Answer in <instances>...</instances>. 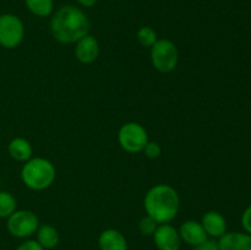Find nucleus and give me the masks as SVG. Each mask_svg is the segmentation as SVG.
Instances as JSON below:
<instances>
[{
	"instance_id": "1a4fd4ad",
	"label": "nucleus",
	"mask_w": 251,
	"mask_h": 250,
	"mask_svg": "<svg viewBox=\"0 0 251 250\" xmlns=\"http://www.w3.org/2000/svg\"><path fill=\"white\" fill-rule=\"evenodd\" d=\"M75 44V56L81 64H92L100 55V43L92 34H86Z\"/></svg>"
},
{
	"instance_id": "6ab92c4d",
	"label": "nucleus",
	"mask_w": 251,
	"mask_h": 250,
	"mask_svg": "<svg viewBox=\"0 0 251 250\" xmlns=\"http://www.w3.org/2000/svg\"><path fill=\"white\" fill-rule=\"evenodd\" d=\"M157 227H158V223H157L153 218L150 217V216L147 215L145 216V217H142L139 222L140 233H141L142 235H147V237L153 235V233L156 232Z\"/></svg>"
},
{
	"instance_id": "f3484780",
	"label": "nucleus",
	"mask_w": 251,
	"mask_h": 250,
	"mask_svg": "<svg viewBox=\"0 0 251 250\" xmlns=\"http://www.w3.org/2000/svg\"><path fill=\"white\" fill-rule=\"evenodd\" d=\"M17 210V201L9 191L0 190V218H7Z\"/></svg>"
},
{
	"instance_id": "9b49d317",
	"label": "nucleus",
	"mask_w": 251,
	"mask_h": 250,
	"mask_svg": "<svg viewBox=\"0 0 251 250\" xmlns=\"http://www.w3.org/2000/svg\"><path fill=\"white\" fill-rule=\"evenodd\" d=\"M217 243L220 250H251V235L247 232H226Z\"/></svg>"
},
{
	"instance_id": "7ed1b4c3",
	"label": "nucleus",
	"mask_w": 251,
	"mask_h": 250,
	"mask_svg": "<svg viewBox=\"0 0 251 250\" xmlns=\"http://www.w3.org/2000/svg\"><path fill=\"white\" fill-rule=\"evenodd\" d=\"M56 178V169L49 159L32 157L21 169V179L25 185L34 191L48 189Z\"/></svg>"
},
{
	"instance_id": "20e7f679",
	"label": "nucleus",
	"mask_w": 251,
	"mask_h": 250,
	"mask_svg": "<svg viewBox=\"0 0 251 250\" xmlns=\"http://www.w3.org/2000/svg\"><path fill=\"white\" fill-rule=\"evenodd\" d=\"M179 51L169 39H158L151 47V63L159 73H172L178 65Z\"/></svg>"
},
{
	"instance_id": "6e6552de",
	"label": "nucleus",
	"mask_w": 251,
	"mask_h": 250,
	"mask_svg": "<svg viewBox=\"0 0 251 250\" xmlns=\"http://www.w3.org/2000/svg\"><path fill=\"white\" fill-rule=\"evenodd\" d=\"M152 238L158 250H180L181 243H183L178 229L169 223L158 225Z\"/></svg>"
},
{
	"instance_id": "0eeeda50",
	"label": "nucleus",
	"mask_w": 251,
	"mask_h": 250,
	"mask_svg": "<svg viewBox=\"0 0 251 250\" xmlns=\"http://www.w3.org/2000/svg\"><path fill=\"white\" fill-rule=\"evenodd\" d=\"M25 37V26L19 16L14 14L0 15V46L14 49L21 44Z\"/></svg>"
},
{
	"instance_id": "423d86ee",
	"label": "nucleus",
	"mask_w": 251,
	"mask_h": 250,
	"mask_svg": "<svg viewBox=\"0 0 251 250\" xmlns=\"http://www.w3.org/2000/svg\"><path fill=\"white\" fill-rule=\"evenodd\" d=\"M118 141L120 147L129 153L142 152L149 142V135L141 124L135 122L125 123L118 132Z\"/></svg>"
},
{
	"instance_id": "f257e3e1",
	"label": "nucleus",
	"mask_w": 251,
	"mask_h": 250,
	"mask_svg": "<svg viewBox=\"0 0 251 250\" xmlns=\"http://www.w3.org/2000/svg\"><path fill=\"white\" fill-rule=\"evenodd\" d=\"M91 22L87 15L74 5H66L54 12L50 32L54 39L64 44L76 43L90 33Z\"/></svg>"
},
{
	"instance_id": "b1692460",
	"label": "nucleus",
	"mask_w": 251,
	"mask_h": 250,
	"mask_svg": "<svg viewBox=\"0 0 251 250\" xmlns=\"http://www.w3.org/2000/svg\"><path fill=\"white\" fill-rule=\"evenodd\" d=\"M77 2L83 7H92L95 6L97 0H77Z\"/></svg>"
},
{
	"instance_id": "5701e85b",
	"label": "nucleus",
	"mask_w": 251,
	"mask_h": 250,
	"mask_svg": "<svg viewBox=\"0 0 251 250\" xmlns=\"http://www.w3.org/2000/svg\"><path fill=\"white\" fill-rule=\"evenodd\" d=\"M193 250H220V247H218L217 240L207 239L202 244L198 245V247H194Z\"/></svg>"
},
{
	"instance_id": "39448f33",
	"label": "nucleus",
	"mask_w": 251,
	"mask_h": 250,
	"mask_svg": "<svg viewBox=\"0 0 251 250\" xmlns=\"http://www.w3.org/2000/svg\"><path fill=\"white\" fill-rule=\"evenodd\" d=\"M38 227V217L29 210H16L10 217H7L6 229L15 238L27 239L36 234Z\"/></svg>"
},
{
	"instance_id": "f8f14e48",
	"label": "nucleus",
	"mask_w": 251,
	"mask_h": 250,
	"mask_svg": "<svg viewBox=\"0 0 251 250\" xmlns=\"http://www.w3.org/2000/svg\"><path fill=\"white\" fill-rule=\"evenodd\" d=\"M201 225L208 238H221L227 232V221L217 211H208L201 218Z\"/></svg>"
},
{
	"instance_id": "9d476101",
	"label": "nucleus",
	"mask_w": 251,
	"mask_h": 250,
	"mask_svg": "<svg viewBox=\"0 0 251 250\" xmlns=\"http://www.w3.org/2000/svg\"><path fill=\"white\" fill-rule=\"evenodd\" d=\"M178 232L179 235H180L181 242H184L185 244L190 245V247L193 248L198 247V245L202 244L203 242L210 239L208 235L206 234L201 222H198V221L194 220L185 221V222L180 225Z\"/></svg>"
},
{
	"instance_id": "f03ea898",
	"label": "nucleus",
	"mask_w": 251,
	"mask_h": 250,
	"mask_svg": "<svg viewBox=\"0 0 251 250\" xmlns=\"http://www.w3.org/2000/svg\"><path fill=\"white\" fill-rule=\"evenodd\" d=\"M144 208L146 215L153 218L158 225L171 223L180 208L178 191L168 184H157L145 195Z\"/></svg>"
},
{
	"instance_id": "4be33fe9",
	"label": "nucleus",
	"mask_w": 251,
	"mask_h": 250,
	"mask_svg": "<svg viewBox=\"0 0 251 250\" xmlns=\"http://www.w3.org/2000/svg\"><path fill=\"white\" fill-rule=\"evenodd\" d=\"M16 250H44L43 248L39 245V243L36 239H26L22 242Z\"/></svg>"
},
{
	"instance_id": "412c9836",
	"label": "nucleus",
	"mask_w": 251,
	"mask_h": 250,
	"mask_svg": "<svg viewBox=\"0 0 251 250\" xmlns=\"http://www.w3.org/2000/svg\"><path fill=\"white\" fill-rule=\"evenodd\" d=\"M242 225L247 233L251 235V205L248 206L242 215Z\"/></svg>"
},
{
	"instance_id": "4468645a",
	"label": "nucleus",
	"mask_w": 251,
	"mask_h": 250,
	"mask_svg": "<svg viewBox=\"0 0 251 250\" xmlns=\"http://www.w3.org/2000/svg\"><path fill=\"white\" fill-rule=\"evenodd\" d=\"M7 152L12 159L25 163L32 158L33 149L28 140L24 139V137H15L7 145Z\"/></svg>"
},
{
	"instance_id": "a211bd4d",
	"label": "nucleus",
	"mask_w": 251,
	"mask_h": 250,
	"mask_svg": "<svg viewBox=\"0 0 251 250\" xmlns=\"http://www.w3.org/2000/svg\"><path fill=\"white\" fill-rule=\"evenodd\" d=\"M137 41L142 47H150L151 48L158 38H157V32L152 27L144 26L137 31Z\"/></svg>"
},
{
	"instance_id": "aec40b11",
	"label": "nucleus",
	"mask_w": 251,
	"mask_h": 250,
	"mask_svg": "<svg viewBox=\"0 0 251 250\" xmlns=\"http://www.w3.org/2000/svg\"><path fill=\"white\" fill-rule=\"evenodd\" d=\"M142 152L145 153V156L150 159H156L161 156L162 153V147L158 142L154 141H149L146 144V146L144 147Z\"/></svg>"
},
{
	"instance_id": "2eb2a0df",
	"label": "nucleus",
	"mask_w": 251,
	"mask_h": 250,
	"mask_svg": "<svg viewBox=\"0 0 251 250\" xmlns=\"http://www.w3.org/2000/svg\"><path fill=\"white\" fill-rule=\"evenodd\" d=\"M37 238L36 240L39 243L44 250H49L55 248L59 244V232L55 227L50 225H39L38 229L36 232Z\"/></svg>"
},
{
	"instance_id": "dca6fc26",
	"label": "nucleus",
	"mask_w": 251,
	"mask_h": 250,
	"mask_svg": "<svg viewBox=\"0 0 251 250\" xmlns=\"http://www.w3.org/2000/svg\"><path fill=\"white\" fill-rule=\"evenodd\" d=\"M25 4L37 17H48L54 11V0H25Z\"/></svg>"
},
{
	"instance_id": "ddd939ff",
	"label": "nucleus",
	"mask_w": 251,
	"mask_h": 250,
	"mask_svg": "<svg viewBox=\"0 0 251 250\" xmlns=\"http://www.w3.org/2000/svg\"><path fill=\"white\" fill-rule=\"evenodd\" d=\"M100 250H127V242L125 235L114 228L104 229L98 237Z\"/></svg>"
}]
</instances>
